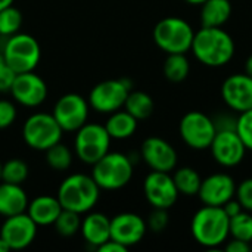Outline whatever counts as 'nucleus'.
<instances>
[{"mask_svg": "<svg viewBox=\"0 0 252 252\" xmlns=\"http://www.w3.org/2000/svg\"><path fill=\"white\" fill-rule=\"evenodd\" d=\"M0 179H1V162H0Z\"/></svg>", "mask_w": 252, "mask_h": 252, "instance_id": "45", "label": "nucleus"}, {"mask_svg": "<svg viewBox=\"0 0 252 252\" xmlns=\"http://www.w3.org/2000/svg\"><path fill=\"white\" fill-rule=\"evenodd\" d=\"M230 236L245 242H252V214L250 211H242L230 219Z\"/></svg>", "mask_w": 252, "mask_h": 252, "instance_id": "31", "label": "nucleus"}, {"mask_svg": "<svg viewBox=\"0 0 252 252\" xmlns=\"http://www.w3.org/2000/svg\"><path fill=\"white\" fill-rule=\"evenodd\" d=\"M92 177L103 190H118L133 177V161L121 152H108L93 164Z\"/></svg>", "mask_w": 252, "mask_h": 252, "instance_id": "4", "label": "nucleus"}, {"mask_svg": "<svg viewBox=\"0 0 252 252\" xmlns=\"http://www.w3.org/2000/svg\"><path fill=\"white\" fill-rule=\"evenodd\" d=\"M80 232L90 247L99 248L111 239V219L102 213H90L81 220Z\"/></svg>", "mask_w": 252, "mask_h": 252, "instance_id": "20", "label": "nucleus"}, {"mask_svg": "<svg viewBox=\"0 0 252 252\" xmlns=\"http://www.w3.org/2000/svg\"><path fill=\"white\" fill-rule=\"evenodd\" d=\"M235 196L245 211L252 213V179H247L239 186H236Z\"/></svg>", "mask_w": 252, "mask_h": 252, "instance_id": "35", "label": "nucleus"}, {"mask_svg": "<svg viewBox=\"0 0 252 252\" xmlns=\"http://www.w3.org/2000/svg\"><path fill=\"white\" fill-rule=\"evenodd\" d=\"M6 63L12 68L15 74L34 71L41 58V49L38 41L24 32H16L10 35L1 50Z\"/></svg>", "mask_w": 252, "mask_h": 252, "instance_id": "6", "label": "nucleus"}, {"mask_svg": "<svg viewBox=\"0 0 252 252\" xmlns=\"http://www.w3.org/2000/svg\"><path fill=\"white\" fill-rule=\"evenodd\" d=\"M16 120V106L10 100L0 99V130L10 127Z\"/></svg>", "mask_w": 252, "mask_h": 252, "instance_id": "34", "label": "nucleus"}, {"mask_svg": "<svg viewBox=\"0 0 252 252\" xmlns=\"http://www.w3.org/2000/svg\"><path fill=\"white\" fill-rule=\"evenodd\" d=\"M154 108L155 105L152 97L145 92H130L124 103V109L137 121L149 118L154 112Z\"/></svg>", "mask_w": 252, "mask_h": 252, "instance_id": "25", "label": "nucleus"}, {"mask_svg": "<svg viewBox=\"0 0 252 252\" xmlns=\"http://www.w3.org/2000/svg\"><path fill=\"white\" fill-rule=\"evenodd\" d=\"M190 50L201 63L207 66H223L235 55V41L221 27H202L195 32Z\"/></svg>", "mask_w": 252, "mask_h": 252, "instance_id": "1", "label": "nucleus"}, {"mask_svg": "<svg viewBox=\"0 0 252 252\" xmlns=\"http://www.w3.org/2000/svg\"><path fill=\"white\" fill-rule=\"evenodd\" d=\"M186 3H189V4H202L204 1H207V0H185Z\"/></svg>", "mask_w": 252, "mask_h": 252, "instance_id": "44", "label": "nucleus"}, {"mask_svg": "<svg viewBox=\"0 0 252 252\" xmlns=\"http://www.w3.org/2000/svg\"><path fill=\"white\" fill-rule=\"evenodd\" d=\"M28 196L21 185L13 183H0V216L10 217L27 211Z\"/></svg>", "mask_w": 252, "mask_h": 252, "instance_id": "22", "label": "nucleus"}, {"mask_svg": "<svg viewBox=\"0 0 252 252\" xmlns=\"http://www.w3.org/2000/svg\"><path fill=\"white\" fill-rule=\"evenodd\" d=\"M106 131L109 133L111 139L117 140H124L128 139L134 134L137 130V120L128 114L126 109L124 111H115L109 115L106 124H105Z\"/></svg>", "mask_w": 252, "mask_h": 252, "instance_id": "24", "label": "nucleus"}, {"mask_svg": "<svg viewBox=\"0 0 252 252\" xmlns=\"http://www.w3.org/2000/svg\"><path fill=\"white\" fill-rule=\"evenodd\" d=\"M46 152V162L50 168L56 171H65L72 164V154L68 146L62 145L61 142L50 146Z\"/></svg>", "mask_w": 252, "mask_h": 252, "instance_id": "28", "label": "nucleus"}, {"mask_svg": "<svg viewBox=\"0 0 252 252\" xmlns=\"http://www.w3.org/2000/svg\"><path fill=\"white\" fill-rule=\"evenodd\" d=\"M28 165L22 159L13 158L1 164V182L13 183V185H22L28 179Z\"/></svg>", "mask_w": 252, "mask_h": 252, "instance_id": "29", "label": "nucleus"}, {"mask_svg": "<svg viewBox=\"0 0 252 252\" xmlns=\"http://www.w3.org/2000/svg\"><path fill=\"white\" fill-rule=\"evenodd\" d=\"M223 210H224V213L227 214L229 219H232V217H235V216H238L239 213L244 211L241 202H239L238 199H235V198H232L230 201H227V202L223 205Z\"/></svg>", "mask_w": 252, "mask_h": 252, "instance_id": "39", "label": "nucleus"}, {"mask_svg": "<svg viewBox=\"0 0 252 252\" xmlns=\"http://www.w3.org/2000/svg\"><path fill=\"white\" fill-rule=\"evenodd\" d=\"M22 27V13L13 4L0 10V34L10 37L19 32Z\"/></svg>", "mask_w": 252, "mask_h": 252, "instance_id": "30", "label": "nucleus"}, {"mask_svg": "<svg viewBox=\"0 0 252 252\" xmlns=\"http://www.w3.org/2000/svg\"><path fill=\"white\" fill-rule=\"evenodd\" d=\"M37 224L31 220V217L25 213L6 217L1 224L0 236L6 241V244L13 251L28 248L37 235Z\"/></svg>", "mask_w": 252, "mask_h": 252, "instance_id": "15", "label": "nucleus"}, {"mask_svg": "<svg viewBox=\"0 0 252 252\" xmlns=\"http://www.w3.org/2000/svg\"><path fill=\"white\" fill-rule=\"evenodd\" d=\"M143 192L148 202L154 208L162 210L171 208L180 195L173 180V176L164 171H151L145 179Z\"/></svg>", "mask_w": 252, "mask_h": 252, "instance_id": "12", "label": "nucleus"}, {"mask_svg": "<svg viewBox=\"0 0 252 252\" xmlns=\"http://www.w3.org/2000/svg\"><path fill=\"white\" fill-rule=\"evenodd\" d=\"M173 180L176 183V188L179 190V193L186 195V196H195L199 192L201 188V176L198 174V171L192 167H182L179 168L174 176Z\"/></svg>", "mask_w": 252, "mask_h": 252, "instance_id": "26", "label": "nucleus"}, {"mask_svg": "<svg viewBox=\"0 0 252 252\" xmlns=\"http://www.w3.org/2000/svg\"><path fill=\"white\" fill-rule=\"evenodd\" d=\"M230 219L223 207L204 205L192 219L190 230L195 241L205 248H217L230 236Z\"/></svg>", "mask_w": 252, "mask_h": 252, "instance_id": "2", "label": "nucleus"}, {"mask_svg": "<svg viewBox=\"0 0 252 252\" xmlns=\"http://www.w3.org/2000/svg\"><path fill=\"white\" fill-rule=\"evenodd\" d=\"M63 130L56 123L52 114L35 112L30 115L22 127V137L25 143L35 151H47L62 139Z\"/></svg>", "mask_w": 252, "mask_h": 252, "instance_id": "8", "label": "nucleus"}, {"mask_svg": "<svg viewBox=\"0 0 252 252\" xmlns=\"http://www.w3.org/2000/svg\"><path fill=\"white\" fill-rule=\"evenodd\" d=\"M10 94L22 106H40L47 97V84L34 71L16 74L10 87Z\"/></svg>", "mask_w": 252, "mask_h": 252, "instance_id": "13", "label": "nucleus"}, {"mask_svg": "<svg viewBox=\"0 0 252 252\" xmlns=\"http://www.w3.org/2000/svg\"><path fill=\"white\" fill-rule=\"evenodd\" d=\"M180 136L183 142L196 151L208 149L216 133L217 127L213 118L201 111H190L180 120L179 126Z\"/></svg>", "mask_w": 252, "mask_h": 252, "instance_id": "9", "label": "nucleus"}, {"mask_svg": "<svg viewBox=\"0 0 252 252\" xmlns=\"http://www.w3.org/2000/svg\"><path fill=\"white\" fill-rule=\"evenodd\" d=\"M62 210L63 208L56 196L41 195L28 202L27 214L37 226H53Z\"/></svg>", "mask_w": 252, "mask_h": 252, "instance_id": "21", "label": "nucleus"}, {"mask_svg": "<svg viewBox=\"0 0 252 252\" xmlns=\"http://www.w3.org/2000/svg\"><path fill=\"white\" fill-rule=\"evenodd\" d=\"M201 6L202 27H221L232 15L230 0H207Z\"/></svg>", "mask_w": 252, "mask_h": 252, "instance_id": "23", "label": "nucleus"}, {"mask_svg": "<svg viewBox=\"0 0 252 252\" xmlns=\"http://www.w3.org/2000/svg\"><path fill=\"white\" fill-rule=\"evenodd\" d=\"M236 133L242 139L247 151H252V108L241 112L236 118Z\"/></svg>", "mask_w": 252, "mask_h": 252, "instance_id": "33", "label": "nucleus"}, {"mask_svg": "<svg viewBox=\"0 0 252 252\" xmlns=\"http://www.w3.org/2000/svg\"><path fill=\"white\" fill-rule=\"evenodd\" d=\"M245 74H248L252 78V55L247 59V63H245Z\"/></svg>", "mask_w": 252, "mask_h": 252, "instance_id": "41", "label": "nucleus"}, {"mask_svg": "<svg viewBox=\"0 0 252 252\" xmlns=\"http://www.w3.org/2000/svg\"><path fill=\"white\" fill-rule=\"evenodd\" d=\"M89 100L77 93L63 94L53 106L52 115L63 131H77L89 118Z\"/></svg>", "mask_w": 252, "mask_h": 252, "instance_id": "11", "label": "nucleus"}, {"mask_svg": "<svg viewBox=\"0 0 252 252\" xmlns=\"http://www.w3.org/2000/svg\"><path fill=\"white\" fill-rule=\"evenodd\" d=\"M1 37H3V35H1V34H0V43H1Z\"/></svg>", "mask_w": 252, "mask_h": 252, "instance_id": "46", "label": "nucleus"}, {"mask_svg": "<svg viewBox=\"0 0 252 252\" xmlns=\"http://www.w3.org/2000/svg\"><path fill=\"white\" fill-rule=\"evenodd\" d=\"M15 72L12 71V68L6 63L3 53L0 52V93H6L10 92L12 83L15 80Z\"/></svg>", "mask_w": 252, "mask_h": 252, "instance_id": "37", "label": "nucleus"}, {"mask_svg": "<svg viewBox=\"0 0 252 252\" xmlns=\"http://www.w3.org/2000/svg\"><path fill=\"white\" fill-rule=\"evenodd\" d=\"M193 37L195 31L192 25L179 16H167L154 28V40L157 46L167 55L189 52L192 49Z\"/></svg>", "mask_w": 252, "mask_h": 252, "instance_id": "5", "label": "nucleus"}, {"mask_svg": "<svg viewBox=\"0 0 252 252\" xmlns=\"http://www.w3.org/2000/svg\"><path fill=\"white\" fill-rule=\"evenodd\" d=\"M10 4H13V0H0V10L10 6Z\"/></svg>", "mask_w": 252, "mask_h": 252, "instance_id": "43", "label": "nucleus"}, {"mask_svg": "<svg viewBox=\"0 0 252 252\" xmlns=\"http://www.w3.org/2000/svg\"><path fill=\"white\" fill-rule=\"evenodd\" d=\"M131 83L127 80H106L96 84L89 94V105L100 114H112L124 108Z\"/></svg>", "mask_w": 252, "mask_h": 252, "instance_id": "10", "label": "nucleus"}, {"mask_svg": "<svg viewBox=\"0 0 252 252\" xmlns=\"http://www.w3.org/2000/svg\"><path fill=\"white\" fill-rule=\"evenodd\" d=\"M146 221L134 213H121L111 219V239L130 248L137 245L146 235Z\"/></svg>", "mask_w": 252, "mask_h": 252, "instance_id": "16", "label": "nucleus"}, {"mask_svg": "<svg viewBox=\"0 0 252 252\" xmlns=\"http://www.w3.org/2000/svg\"><path fill=\"white\" fill-rule=\"evenodd\" d=\"M226 251L227 252H248L251 251V242H245L241 239H235L232 238V241H229L226 244Z\"/></svg>", "mask_w": 252, "mask_h": 252, "instance_id": "38", "label": "nucleus"}, {"mask_svg": "<svg viewBox=\"0 0 252 252\" xmlns=\"http://www.w3.org/2000/svg\"><path fill=\"white\" fill-rule=\"evenodd\" d=\"M190 65L186 53H170L164 62V75L173 83H180L189 75Z\"/></svg>", "mask_w": 252, "mask_h": 252, "instance_id": "27", "label": "nucleus"}, {"mask_svg": "<svg viewBox=\"0 0 252 252\" xmlns=\"http://www.w3.org/2000/svg\"><path fill=\"white\" fill-rule=\"evenodd\" d=\"M140 154L152 171L170 173L177 165L176 149L161 137H148L142 143Z\"/></svg>", "mask_w": 252, "mask_h": 252, "instance_id": "17", "label": "nucleus"}, {"mask_svg": "<svg viewBox=\"0 0 252 252\" xmlns=\"http://www.w3.org/2000/svg\"><path fill=\"white\" fill-rule=\"evenodd\" d=\"M235 180L226 173H216L201 182L198 196L204 205L223 207L227 201L235 198Z\"/></svg>", "mask_w": 252, "mask_h": 252, "instance_id": "18", "label": "nucleus"}, {"mask_svg": "<svg viewBox=\"0 0 252 252\" xmlns=\"http://www.w3.org/2000/svg\"><path fill=\"white\" fill-rule=\"evenodd\" d=\"M10 251V247L6 244V241L0 236V252H7Z\"/></svg>", "mask_w": 252, "mask_h": 252, "instance_id": "42", "label": "nucleus"}, {"mask_svg": "<svg viewBox=\"0 0 252 252\" xmlns=\"http://www.w3.org/2000/svg\"><path fill=\"white\" fill-rule=\"evenodd\" d=\"M148 227L155 232V233H159L162 232L167 226H168V213L167 210H162V208H154V211L151 213L149 219H148Z\"/></svg>", "mask_w": 252, "mask_h": 252, "instance_id": "36", "label": "nucleus"}, {"mask_svg": "<svg viewBox=\"0 0 252 252\" xmlns=\"http://www.w3.org/2000/svg\"><path fill=\"white\" fill-rule=\"evenodd\" d=\"M81 214L78 213H74V211H69V210H62L61 214L58 216L56 221L53 223L56 232L62 236H74L77 232H80V227H81V219H80Z\"/></svg>", "mask_w": 252, "mask_h": 252, "instance_id": "32", "label": "nucleus"}, {"mask_svg": "<svg viewBox=\"0 0 252 252\" xmlns=\"http://www.w3.org/2000/svg\"><path fill=\"white\" fill-rule=\"evenodd\" d=\"M100 196V188L92 176L75 173L68 176L58 189V199L63 210L86 214L93 210Z\"/></svg>", "mask_w": 252, "mask_h": 252, "instance_id": "3", "label": "nucleus"}, {"mask_svg": "<svg viewBox=\"0 0 252 252\" xmlns=\"http://www.w3.org/2000/svg\"><path fill=\"white\" fill-rule=\"evenodd\" d=\"M100 252H126L127 251V248L124 247V245H121V244H118V242H115V241H112V239H109V241H106L103 245H100L99 248H97Z\"/></svg>", "mask_w": 252, "mask_h": 252, "instance_id": "40", "label": "nucleus"}, {"mask_svg": "<svg viewBox=\"0 0 252 252\" xmlns=\"http://www.w3.org/2000/svg\"><path fill=\"white\" fill-rule=\"evenodd\" d=\"M224 103L236 111L244 112L252 108V78L248 74H233L221 86Z\"/></svg>", "mask_w": 252, "mask_h": 252, "instance_id": "19", "label": "nucleus"}, {"mask_svg": "<svg viewBox=\"0 0 252 252\" xmlns=\"http://www.w3.org/2000/svg\"><path fill=\"white\" fill-rule=\"evenodd\" d=\"M210 149L216 162L223 167H235L241 164L247 152L236 130H217Z\"/></svg>", "mask_w": 252, "mask_h": 252, "instance_id": "14", "label": "nucleus"}, {"mask_svg": "<svg viewBox=\"0 0 252 252\" xmlns=\"http://www.w3.org/2000/svg\"><path fill=\"white\" fill-rule=\"evenodd\" d=\"M74 149L77 158L89 165L97 162L103 155L109 152L111 136L106 131L105 126L86 123L81 128L75 131Z\"/></svg>", "mask_w": 252, "mask_h": 252, "instance_id": "7", "label": "nucleus"}]
</instances>
